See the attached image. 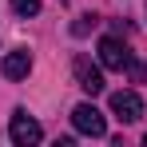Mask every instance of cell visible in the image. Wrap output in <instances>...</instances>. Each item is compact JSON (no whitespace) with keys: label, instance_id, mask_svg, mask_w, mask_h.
Masks as SVG:
<instances>
[{"label":"cell","instance_id":"277c9868","mask_svg":"<svg viewBox=\"0 0 147 147\" xmlns=\"http://www.w3.org/2000/svg\"><path fill=\"white\" fill-rule=\"evenodd\" d=\"M72 68H76V84H80L88 96H99V92H103V72H99V68L88 60V56H76V64H72Z\"/></svg>","mask_w":147,"mask_h":147},{"label":"cell","instance_id":"5b68a950","mask_svg":"<svg viewBox=\"0 0 147 147\" xmlns=\"http://www.w3.org/2000/svg\"><path fill=\"white\" fill-rule=\"evenodd\" d=\"M111 111H115L123 123H135L139 115H143V99H139V92H115V96H111Z\"/></svg>","mask_w":147,"mask_h":147},{"label":"cell","instance_id":"8992f818","mask_svg":"<svg viewBox=\"0 0 147 147\" xmlns=\"http://www.w3.org/2000/svg\"><path fill=\"white\" fill-rule=\"evenodd\" d=\"M0 72H4V80H24V76L32 72V52H28V48L8 52L4 64H0Z\"/></svg>","mask_w":147,"mask_h":147},{"label":"cell","instance_id":"7a4b0ae2","mask_svg":"<svg viewBox=\"0 0 147 147\" xmlns=\"http://www.w3.org/2000/svg\"><path fill=\"white\" fill-rule=\"evenodd\" d=\"M8 139L16 147H36L44 139V127L32 119L28 111H12V119H8Z\"/></svg>","mask_w":147,"mask_h":147},{"label":"cell","instance_id":"ba28073f","mask_svg":"<svg viewBox=\"0 0 147 147\" xmlns=\"http://www.w3.org/2000/svg\"><path fill=\"white\" fill-rule=\"evenodd\" d=\"M143 143H147V139H143Z\"/></svg>","mask_w":147,"mask_h":147},{"label":"cell","instance_id":"3957f363","mask_svg":"<svg viewBox=\"0 0 147 147\" xmlns=\"http://www.w3.org/2000/svg\"><path fill=\"white\" fill-rule=\"evenodd\" d=\"M99 64H103V68H111V72L131 68V52H127V44L115 40V36H103V40H99Z\"/></svg>","mask_w":147,"mask_h":147},{"label":"cell","instance_id":"52a82bcc","mask_svg":"<svg viewBox=\"0 0 147 147\" xmlns=\"http://www.w3.org/2000/svg\"><path fill=\"white\" fill-rule=\"evenodd\" d=\"M12 8H16V16H36L40 12V0H12Z\"/></svg>","mask_w":147,"mask_h":147},{"label":"cell","instance_id":"6da1fadb","mask_svg":"<svg viewBox=\"0 0 147 147\" xmlns=\"http://www.w3.org/2000/svg\"><path fill=\"white\" fill-rule=\"evenodd\" d=\"M72 123L80 135H92V139H103L107 135V119H103V111H99L96 103H76L72 107Z\"/></svg>","mask_w":147,"mask_h":147}]
</instances>
